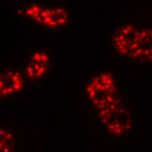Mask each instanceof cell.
Segmentation results:
<instances>
[{
	"mask_svg": "<svg viewBox=\"0 0 152 152\" xmlns=\"http://www.w3.org/2000/svg\"><path fill=\"white\" fill-rule=\"evenodd\" d=\"M112 45L123 58L152 64V26H139L134 21H127L115 28Z\"/></svg>",
	"mask_w": 152,
	"mask_h": 152,
	"instance_id": "1",
	"label": "cell"
},
{
	"mask_svg": "<svg viewBox=\"0 0 152 152\" xmlns=\"http://www.w3.org/2000/svg\"><path fill=\"white\" fill-rule=\"evenodd\" d=\"M16 14L28 23L47 31L66 29L73 24L70 9L64 2L47 4L27 0L16 5Z\"/></svg>",
	"mask_w": 152,
	"mask_h": 152,
	"instance_id": "2",
	"label": "cell"
},
{
	"mask_svg": "<svg viewBox=\"0 0 152 152\" xmlns=\"http://www.w3.org/2000/svg\"><path fill=\"white\" fill-rule=\"evenodd\" d=\"M57 61V53L53 48L31 45L24 71L29 88L39 87Z\"/></svg>",
	"mask_w": 152,
	"mask_h": 152,
	"instance_id": "3",
	"label": "cell"
},
{
	"mask_svg": "<svg viewBox=\"0 0 152 152\" xmlns=\"http://www.w3.org/2000/svg\"><path fill=\"white\" fill-rule=\"evenodd\" d=\"M86 94L97 111L115 102L119 97L113 75L102 72L93 77L86 87Z\"/></svg>",
	"mask_w": 152,
	"mask_h": 152,
	"instance_id": "4",
	"label": "cell"
},
{
	"mask_svg": "<svg viewBox=\"0 0 152 152\" xmlns=\"http://www.w3.org/2000/svg\"><path fill=\"white\" fill-rule=\"evenodd\" d=\"M98 115L105 129L113 136H123L131 129L132 116L120 98L109 106L98 110Z\"/></svg>",
	"mask_w": 152,
	"mask_h": 152,
	"instance_id": "5",
	"label": "cell"
},
{
	"mask_svg": "<svg viewBox=\"0 0 152 152\" xmlns=\"http://www.w3.org/2000/svg\"><path fill=\"white\" fill-rule=\"evenodd\" d=\"M28 88L24 73L16 69L0 72V102L26 95Z\"/></svg>",
	"mask_w": 152,
	"mask_h": 152,
	"instance_id": "6",
	"label": "cell"
},
{
	"mask_svg": "<svg viewBox=\"0 0 152 152\" xmlns=\"http://www.w3.org/2000/svg\"><path fill=\"white\" fill-rule=\"evenodd\" d=\"M16 130L6 126H0V152H14Z\"/></svg>",
	"mask_w": 152,
	"mask_h": 152,
	"instance_id": "7",
	"label": "cell"
},
{
	"mask_svg": "<svg viewBox=\"0 0 152 152\" xmlns=\"http://www.w3.org/2000/svg\"><path fill=\"white\" fill-rule=\"evenodd\" d=\"M117 1H119V2H124V1H126V0H117Z\"/></svg>",
	"mask_w": 152,
	"mask_h": 152,
	"instance_id": "8",
	"label": "cell"
}]
</instances>
